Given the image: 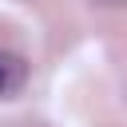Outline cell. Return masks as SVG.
Returning <instances> with one entry per match:
<instances>
[{
	"instance_id": "1",
	"label": "cell",
	"mask_w": 127,
	"mask_h": 127,
	"mask_svg": "<svg viewBox=\"0 0 127 127\" xmlns=\"http://www.w3.org/2000/svg\"><path fill=\"white\" fill-rule=\"evenodd\" d=\"M28 83V60L12 48H0V99L20 95Z\"/></svg>"
},
{
	"instance_id": "2",
	"label": "cell",
	"mask_w": 127,
	"mask_h": 127,
	"mask_svg": "<svg viewBox=\"0 0 127 127\" xmlns=\"http://www.w3.org/2000/svg\"><path fill=\"white\" fill-rule=\"evenodd\" d=\"M99 4H107V8H115V4H123V0H99Z\"/></svg>"
}]
</instances>
